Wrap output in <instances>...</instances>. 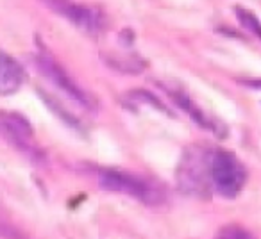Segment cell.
Here are the masks:
<instances>
[{"instance_id":"obj_7","label":"cell","mask_w":261,"mask_h":239,"mask_svg":"<svg viewBox=\"0 0 261 239\" xmlns=\"http://www.w3.org/2000/svg\"><path fill=\"white\" fill-rule=\"evenodd\" d=\"M25 73L18 61L8 54H0V97H8L20 89Z\"/></svg>"},{"instance_id":"obj_9","label":"cell","mask_w":261,"mask_h":239,"mask_svg":"<svg viewBox=\"0 0 261 239\" xmlns=\"http://www.w3.org/2000/svg\"><path fill=\"white\" fill-rule=\"evenodd\" d=\"M234 13H236V18H238V22L242 23L247 31H250L254 36H257L261 40V22L257 20V16L254 15V13H250L249 9L240 8V6H236V8H234Z\"/></svg>"},{"instance_id":"obj_10","label":"cell","mask_w":261,"mask_h":239,"mask_svg":"<svg viewBox=\"0 0 261 239\" xmlns=\"http://www.w3.org/2000/svg\"><path fill=\"white\" fill-rule=\"evenodd\" d=\"M40 95H41V98H43V100H45V104H47L48 107L52 109V112H54V114H58L61 120H65V124H68L70 127L79 129V120H75L72 114H70V112H66L65 109H63L61 105H59L58 102L54 100V98H50V97H48V95L41 93V91H40Z\"/></svg>"},{"instance_id":"obj_3","label":"cell","mask_w":261,"mask_h":239,"mask_svg":"<svg viewBox=\"0 0 261 239\" xmlns=\"http://www.w3.org/2000/svg\"><path fill=\"white\" fill-rule=\"evenodd\" d=\"M0 138H4L11 146L31 157H41L34 141V131L27 118L18 112L0 111Z\"/></svg>"},{"instance_id":"obj_14","label":"cell","mask_w":261,"mask_h":239,"mask_svg":"<svg viewBox=\"0 0 261 239\" xmlns=\"http://www.w3.org/2000/svg\"><path fill=\"white\" fill-rule=\"evenodd\" d=\"M40 2H43L48 9H52V11L58 13V15H63V11L68 8V4L72 0H40Z\"/></svg>"},{"instance_id":"obj_11","label":"cell","mask_w":261,"mask_h":239,"mask_svg":"<svg viewBox=\"0 0 261 239\" xmlns=\"http://www.w3.org/2000/svg\"><path fill=\"white\" fill-rule=\"evenodd\" d=\"M0 237L2 239H27L25 234H23L18 227H15V225L8 220V216L2 213H0Z\"/></svg>"},{"instance_id":"obj_8","label":"cell","mask_w":261,"mask_h":239,"mask_svg":"<svg viewBox=\"0 0 261 239\" xmlns=\"http://www.w3.org/2000/svg\"><path fill=\"white\" fill-rule=\"evenodd\" d=\"M172 95H174V100L179 104V107L185 109V111L188 112V114L192 116L193 120H195V122L200 125V127H204V129H215L213 125H211L210 120H207V116L204 114V112L200 111V109L197 107V105L193 104L192 100H190V97H186V95H182V93H172Z\"/></svg>"},{"instance_id":"obj_1","label":"cell","mask_w":261,"mask_h":239,"mask_svg":"<svg viewBox=\"0 0 261 239\" xmlns=\"http://www.w3.org/2000/svg\"><path fill=\"white\" fill-rule=\"evenodd\" d=\"M98 186L106 191L123 193V195H129L133 198H138L140 202L147 203V205H158L165 200L163 193L156 186L140 177L125 173V171L100 170L98 171Z\"/></svg>"},{"instance_id":"obj_15","label":"cell","mask_w":261,"mask_h":239,"mask_svg":"<svg viewBox=\"0 0 261 239\" xmlns=\"http://www.w3.org/2000/svg\"><path fill=\"white\" fill-rule=\"evenodd\" d=\"M247 84L252 87H261V80H250V82H247Z\"/></svg>"},{"instance_id":"obj_13","label":"cell","mask_w":261,"mask_h":239,"mask_svg":"<svg viewBox=\"0 0 261 239\" xmlns=\"http://www.w3.org/2000/svg\"><path fill=\"white\" fill-rule=\"evenodd\" d=\"M133 97H135V98H138V100L149 102V104H152L154 107L161 109V111H167V107H165V105L161 104V102L158 100V98L154 97L152 93H149V91H143V89H136V91H133Z\"/></svg>"},{"instance_id":"obj_6","label":"cell","mask_w":261,"mask_h":239,"mask_svg":"<svg viewBox=\"0 0 261 239\" xmlns=\"http://www.w3.org/2000/svg\"><path fill=\"white\" fill-rule=\"evenodd\" d=\"M63 16L68 18L77 29L90 34V36H97L104 29V16L97 8H91V6L70 2L68 8L63 11Z\"/></svg>"},{"instance_id":"obj_12","label":"cell","mask_w":261,"mask_h":239,"mask_svg":"<svg viewBox=\"0 0 261 239\" xmlns=\"http://www.w3.org/2000/svg\"><path fill=\"white\" fill-rule=\"evenodd\" d=\"M215 239H254V237L250 232H247L240 225H225Z\"/></svg>"},{"instance_id":"obj_2","label":"cell","mask_w":261,"mask_h":239,"mask_svg":"<svg viewBox=\"0 0 261 239\" xmlns=\"http://www.w3.org/2000/svg\"><path fill=\"white\" fill-rule=\"evenodd\" d=\"M211 182L224 198H236L245 182V171L232 154L217 152L211 159Z\"/></svg>"},{"instance_id":"obj_5","label":"cell","mask_w":261,"mask_h":239,"mask_svg":"<svg viewBox=\"0 0 261 239\" xmlns=\"http://www.w3.org/2000/svg\"><path fill=\"white\" fill-rule=\"evenodd\" d=\"M177 178L181 189L193 195H202L207 191V177H206V159L202 152H197L195 148L186 154L181 166L177 170Z\"/></svg>"},{"instance_id":"obj_4","label":"cell","mask_w":261,"mask_h":239,"mask_svg":"<svg viewBox=\"0 0 261 239\" xmlns=\"http://www.w3.org/2000/svg\"><path fill=\"white\" fill-rule=\"evenodd\" d=\"M36 66H38V70H40V72L43 73L48 80H50V82H54L56 86H58L63 93L68 95L70 98H73V100L79 102V104L86 105V107H90L91 105L90 97H88V95L84 93L79 86H77L75 80H73L72 77L65 72V68H63V66L59 65V63L56 61L50 54H47V52H40V54H36Z\"/></svg>"}]
</instances>
